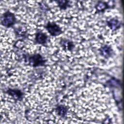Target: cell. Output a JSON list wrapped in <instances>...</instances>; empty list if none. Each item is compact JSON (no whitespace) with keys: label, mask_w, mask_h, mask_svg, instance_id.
<instances>
[{"label":"cell","mask_w":124,"mask_h":124,"mask_svg":"<svg viewBox=\"0 0 124 124\" xmlns=\"http://www.w3.org/2000/svg\"><path fill=\"white\" fill-rule=\"evenodd\" d=\"M16 19L15 15L9 10L4 12L1 17V24L6 28L13 27L16 23Z\"/></svg>","instance_id":"obj_1"},{"label":"cell","mask_w":124,"mask_h":124,"mask_svg":"<svg viewBox=\"0 0 124 124\" xmlns=\"http://www.w3.org/2000/svg\"><path fill=\"white\" fill-rule=\"evenodd\" d=\"M29 65L32 67H38L44 65L46 60L40 54H35L30 56L28 59Z\"/></svg>","instance_id":"obj_2"},{"label":"cell","mask_w":124,"mask_h":124,"mask_svg":"<svg viewBox=\"0 0 124 124\" xmlns=\"http://www.w3.org/2000/svg\"><path fill=\"white\" fill-rule=\"evenodd\" d=\"M45 28L52 36H57L62 32V28L55 22H48L45 26Z\"/></svg>","instance_id":"obj_3"},{"label":"cell","mask_w":124,"mask_h":124,"mask_svg":"<svg viewBox=\"0 0 124 124\" xmlns=\"http://www.w3.org/2000/svg\"><path fill=\"white\" fill-rule=\"evenodd\" d=\"M98 50L100 52V55L106 59L111 57L114 53L111 46L108 45L102 46L99 48Z\"/></svg>","instance_id":"obj_4"},{"label":"cell","mask_w":124,"mask_h":124,"mask_svg":"<svg viewBox=\"0 0 124 124\" xmlns=\"http://www.w3.org/2000/svg\"><path fill=\"white\" fill-rule=\"evenodd\" d=\"M108 27L112 31H115L121 28L122 26V22L118 19L112 18L107 21Z\"/></svg>","instance_id":"obj_5"},{"label":"cell","mask_w":124,"mask_h":124,"mask_svg":"<svg viewBox=\"0 0 124 124\" xmlns=\"http://www.w3.org/2000/svg\"><path fill=\"white\" fill-rule=\"evenodd\" d=\"M35 42L37 44L45 45L48 41V36L41 31H38L35 36Z\"/></svg>","instance_id":"obj_6"},{"label":"cell","mask_w":124,"mask_h":124,"mask_svg":"<svg viewBox=\"0 0 124 124\" xmlns=\"http://www.w3.org/2000/svg\"><path fill=\"white\" fill-rule=\"evenodd\" d=\"M7 93L12 97L15 100L21 101L23 98V93L18 89H9L7 92Z\"/></svg>","instance_id":"obj_7"},{"label":"cell","mask_w":124,"mask_h":124,"mask_svg":"<svg viewBox=\"0 0 124 124\" xmlns=\"http://www.w3.org/2000/svg\"><path fill=\"white\" fill-rule=\"evenodd\" d=\"M111 8L108 2L102 1H98L95 5V8L97 13H103L107 9Z\"/></svg>","instance_id":"obj_8"},{"label":"cell","mask_w":124,"mask_h":124,"mask_svg":"<svg viewBox=\"0 0 124 124\" xmlns=\"http://www.w3.org/2000/svg\"><path fill=\"white\" fill-rule=\"evenodd\" d=\"M105 85L109 88H120L121 86V82L120 79L113 77L105 83Z\"/></svg>","instance_id":"obj_9"},{"label":"cell","mask_w":124,"mask_h":124,"mask_svg":"<svg viewBox=\"0 0 124 124\" xmlns=\"http://www.w3.org/2000/svg\"><path fill=\"white\" fill-rule=\"evenodd\" d=\"M64 50L72 51L75 47V45L72 41L66 39H62L60 42Z\"/></svg>","instance_id":"obj_10"},{"label":"cell","mask_w":124,"mask_h":124,"mask_svg":"<svg viewBox=\"0 0 124 124\" xmlns=\"http://www.w3.org/2000/svg\"><path fill=\"white\" fill-rule=\"evenodd\" d=\"M68 111V108L65 106L62 105H59L56 108V112L58 115L64 118Z\"/></svg>","instance_id":"obj_11"},{"label":"cell","mask_w":124,"mask_h":124,"mask_svg":"<svg viewBox=\"0 0 124 124\" xmlns=\"http://www.w3.org/2000/svg\"><path fill=\"white\" fill-rule=\"evenodd\" d=\"M56 2L61 10H66L68 7L70 6V3L71 1L69 0H58Z\"/></svg>","instance_id":"obj_12"}]
</instances>
